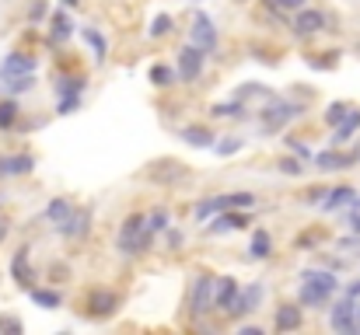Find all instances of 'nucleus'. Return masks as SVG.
<instances>
[{
	"label": "nucleus",
	"instance_id": "47",
	"mask_svg": "<svg viewBox=\"0 0 360 335\" xmlns=\"http://www.w3.org/2000/svg\"><path fill=\"white\" fill-rule=\"evenodd\" d=\"M7 230H11V223H7V221H4V217H0V244L7 241Z\"/></svg>",
	"mask_w": 360,
	"mask_h": 335
},
{
	"label": "nucleus",
	"instance_id": "14",
	"mask_svg": "<svg viewBox=\"0 0 360 335\" xmlns=\"http://www.w3.org/2000/svg\"><path fill=\"white\" fill-rule=\"evenodd\" d=\"M301 325H304L301 301H297V304H280V308H276V318H273V329H276V332H297Z\"/></svg>",
	"mask_w": 360,
	"mask_h": 335
},
{
	"label": "nucleus",
	"instance_id": "30",
	"mask_svg": "<svg viewBox=\"0 0 360 335\" xmlns=\"http://www.w3.org/2000/svg\"><path fill=\"white\" fill-rule=\"evenodd\" d=\"M210 115H214V119H245V102H241V98L221 102V105L210 109Z\"/></svg>",
	"mask_w": 360,
	"mask_h": 335
},
{
	"label": "nucleus",
	"instance_id": "48",
	"mask_svg": "<svg viewBox=\"0 0 360 335\" xmlns=\"http://www.w3.org/2000/svg\"><path fill=\"white\" fill-rule=\"evenodd\" d=\"M347 294H350V297H360V280H357V283H350V287H347Z\"/></svg>",
	"mask_w": 360,
	"mask_h": 335
},
{
	"label": "nucleus",
	"instance_id": "6",
	"mask_svg": "<svg viewBox=\"0 0 360 335\" xmlns=\"http://www.w3.org/2000/svg\"><path fill=\"white\" fill-rule=\"evenodd\" d=\"M207 49H200L196 42H189V46H182L179 49V56H175V67H179V77H182V84H193V81H200L203 77V67H207Z\"/></svg>",
	"mask_w": 360,
	"mask_h": 335
},
{
	"label": "nucleus",
	"instance_id": "16",
	"mask_svg": "<svg viewBox=\"0 0 360 335\" xmlns=\"http://www.w3.org/2000/svg\"><path fill=\"white\" fill-rule=\"evenodd\" d=\"M32 168H35L32 154H7V157H0V178H21Z\"/></svg>",
	"mask_w": 360,
	"mask_h": 335
},
{
	"label": "nucleus",
	"instance_id": "35",
	"mask_svg": "<svg viewBox=\"0 0 360 335\" xmlns=\"http://www.w3.org/2000/svg\"><path fill=\"white\" fill-rule=\"evenodd\" d=\"M11 84H7V95H21V91H32L35 88V81H32V74H25V77H7Z\"/></svg>",
	"mask_w": 360,
	"mask_h": 335
},
{
	"label": "nucleus",
	"instance_id": "22",
	"mask_svg": "<svg viewBox=\"0 0 360 335\" xmlns=\"http://www.w3.org/2000/svg\"><path fill=\"white\" fill-rule=\"evenodd\" d=\"M147 77H150V84L161 88V91H165V88H175V81H182V77H179V67H168V63H154Z\"/></svg>",
	"mask_w": 360,
	"mask_h": 335
},
{
	"label": "nucleus",
	"instance_id": "36",
	"mask_svg": "<svg viewBox=\"0 0 360 335\" xmlns=\"http://www.w3.org/2000/svg\"><path fill=\"white\" fill-rule=\"evenodd\" d=\"M147 223H150V227H154L158 234H161V230H168V210H165V206L150 210V214H147Z\"/></svg>",
	"mask_w": 360,
	"mask_h": 335
},
{
	"label": "nucleus",
	"instance_id": "21",
	"mask_svg": "<svg viewBox=\"0 0 360 335\" xmlns=\"http://www.w3.org/2000/svg\"><path fill=\"white\" fill-rule=\"evenodd\" d=\"M70 35H74V21H70V14L60 7V11L49 18V39H53V42H67Z\"/></svg>",
	"mask_w": 360,
	"mask_h": 335
},
{
	"label": "nucleus",
	"instance_id": "1",
	"mask_svg": "<svg viewBox=\"0 0 360 335\" xmlns=\"http://www.w3.org/2000/svg\"><path fill=\"white\" fill-rule=\"evenodd\" d=\"M336 290H340V280H336L333 269H304L297 301H301V308H322V304L333 301Z\"/></svg>",
	"mask_w": 360,
	"mask_h": 335
},
{
	"label": "nucleus",
	"instance_id": "38",
	"mask_svg": "<svg viewBox=\"0 0 360 335\" xmlns=\"http://www.w3.org/2000/svg\"><path fill=\"white\" fill-rule=\"evenodd\" d=\"M46 11H49V4H46V0H32V7H28V21H32V25H39V21L46 18Z\"/></svg>",
	"mask_w": 360,
	"mask_h": 335
},
{
	"label": "nucleus",
	"instance_id": "42",
	"mask_svg": "<svg viewBox=\"0 0 360 335\" xmlns=\"http://www.w3.org/2000/svg\"><path fill=\"white\" fill-rule=\"evenodd\" d=\"M322 199H326V189H319V185L304 192V203H322Z\"/></svg>",
	"mask_w": 360,
	"mask_h": 335
},
{
	"label": "nucleus",
	"instance_id": "28",
	"mask_svg": "<svg viewBox=\"0 0 360 335\" xmlns=\"http://www.w3.org/2000/svg\"><path fill=\"white\" fill-rule=\"evenodd\" d=\"M18 119H21V105L14 102V95H7V98L0 102V129H14Z\"/></svg>",
	"mask_w": 360,
	"mask_h": 335
},
{
	"label": "nucleus",
	"instance_id": "41",
	"mask_svg": "<svg viewBox=\"0 0 360 335\" xmlns=\"http://www.w3.org/2000/svg\"><path fill=\"white\" fill-rule=\"evenodd\" d=\"M283 143H287V147H290V150H294V154H297V157H315V154H311V150H308V147H304V143H297V140H294V136H287V140H283Z\"/></svg>",
	"mask_w": 360,
	"mask_h": 335
},
{
	"label": "nucleus",
	"instance_id": "44",
	"mask_svg": "<svg viewBox=\"0 0 360 335\" xmlns=\"http://www.w3.org/2000/svg\"><path fill=\"white\" fill-rule=\"evenodd\" d=\"M0 329H11V332H21V322H18V318H4V315H0Z\"/></svg>",
	"mask_w": 360,
	"mask_h": 335
},
{
	"label": "nucleus",
	"instance_id": "5",
	"mask_svg": "<svg viewBox=\"0 0 360 335\" xmlns=\"http://www.w3.org/2000/svg\"><path fill=\"white\" fill-rule=\"evenodd\" d=\"M301 112H304V105L287 102V98H276V102H269L266 109L259 112V122H262V129H266V133H280V129H283L287 122H294Z\"/></svg>",
	"mask_w": 360,
	"mask_h": 335
},
{
	"label": "nucleus",
	"instance_id": "26",
	"mask_svg": "<svg viewBox=\"0 0 360 335\" xmlns=\"http://www.w3.org/2000/svg\"><path fill=\"white\" fill-rule=\"evenodd\" d=\"M182 140H186L189 147H214V133H210L207 126H186V129H182Z\"/></svg>",
	"mask_w": 360,
	"mask_h": 335
},
{
	"label": "nucleus",
	"instance_id": "43",
	"mask_svg": "<svg viewBox=\"0 0 360 335\" xmlns=\"http://www.w3.org/2000/svg\"><path fill=\"white\" fill-rule=\"evenodd\" d=\"M276 7H280V11H301L304 0H276Z\"/></svg>",
	"mask_w": 360,
	"mask_h": 335
},
{
	"label": "nucleus",
	"instance_id": "7",
	"mask_svg": "<svg viewBox=\"0 0 360 335\" xmlns=\"http://www.w3.org/2000/svg\"><path fill=\"white\" fill-rule=\"evenodd\" d=\"M357 297H343V301H336V308L329 311V329L340 335H350V332H360L357 329Z\"/></svg>",
	"mask_w": 360,
	"mask_h": 335
},
{
	"label": "nucleus",
	"instance_id": "13",
	"mask_svg": "<svg viewBox=\"0 0 360 335\" xmlns=\"http://www.w3.org/2000/svg\"><path fill=\"white\" fill-rule=\"evenodd\" d=\"M311 161H315V168H319V171H347V168L357 161V154H343V150H336V147H333V150H319Z\"/></svg>",
	"mask_w": 360,
	"mask_h": 335
},
{
	"label": "nucleus",
	"instance_id": "29",
	"mask_svg": "<svg viewBox=\"0 0 360 335\" xmlns=\"http://www.w3.org/2000/svg\"><path fill=\"white\" fill-rule=\"evenodd\" d=\"M70 214H74V206H70V199H63V196L49 199V206H46V217H49V221L56 223V227H60V223L67 221Z\"/></svg>",
	"mask_w": 360,
	"mask_h": 335
},
{
	"label": "nucleus",
	"instance_id": "24",
	"mask_svg": "<svg viewBox=\"0 0 360 335\" xmlns=\"http://www.w3.org/2000/svg\"><path fill=\"white\" fill-rule=\"evenodd\" d=\"M357 129H360V109H350V115H347V119H343V122L333 129V143H336V147H343V143H347Z\"/></svg>",
	"mask_w": 360,
	"mask_h": 335
},
{
	"label": "nucleus",
	"instance_id": "31",
	"mask_svg": "<svg viewBox=\"0 0 360 335\" xmlns=\"http://www.w3.org/2000/svg\"><path fill=\"white\" fill-rule=\"evenodd\" d=\"M172 28H175V18H172V14H154L147 35H150V39H165V35H172Z\"/></svg>",
	"mask_w": 360,
	"mask_h": 335
},
{
	"label": "nucleus",
	"instance_id": "25",
	"mask_svg": "<svg viewBox=\"0 0 360 335\" xmlns=\"http://www.w3.org/2000/svg\"><path fill=\"white\" fill-rule=\"evenodd\" d=\"M248 255H252V258H269V255H273V237H269V230H262V227H259V230L252 234Z\"/></svg>",
	"mask_w": 360,
	"mask_h": 335
},
{
	"label": "nucleus",
	"instance_id": "15",
	"mask_svg": "<svg viewBox=\"0 0 360 335\" xmlns=\"http://www.w3.org/2000/svg\"><path fill=\"white\" fill-rule=\"evenodd\" d=\"M193 42H196L200 49H207V53L217 49V28H214V21H210L207 14H196V18H193Z\"/></svg>",
	"mask_w": 360,
	"mask_h": 335
},
{
	"label": "nucleus",
	"instance_id": "40",
	"mask_svg": "<svg viewBox=\"0 0 360 335\" xmlns=\"http://www.w3.org/2000/svg\"><path fill=\"white\" fill-rule=\"evenodd\" d=\"M280 171H283V175H301L304 168H301V161H297V154H294V157H283V161H280Z\"/></svg>",
	"mask_w": 360,
	"mask_h": 335
},
{
	"label": "nucleus",
	"instance_id": "34",
	"mask_svg": "<svg viewBox=\"0 0 360 335\" xmlns=\"http://www.w3.org/2000/svg\"><path fill=\"white\" fill-rule=\"evenodd\" d=\"M241 147H245V140H241V136H224L221 143H214L217 157H231V154H238Z\"/></svg>",
	"mask_w": 360,
	"mask_h": 335
},
{
	"label": "nucleus",
	"instance_id": "33",
	"mask_svg": "<svg viewBox=\"0 0 360 335\" xmlns=\"http://www.w3.org/2000/svg\"><path fill=\"white\" fill-rule=\"evenodd\" d=\"M350 109H354V105H347V102H333V105L326 109V122H329V126L336 129V126H340V122H343V119L350 115Z\"/></svg>",
	"mask_w": 360,
	"mask_h": 335
},
{
	"label": "nucleus",
	"instance_id": "50",
	"mask_svg": "<svg viewBox=\"0 0 360 335\" xmlns=\"http://www.w3.org/2000/svg\"><path fill=\"white\" fill-rule=\"evenodd\" d=\"M60 4H63V7H77L81 0H60Z\"/></svg>",
	"mask_w": 360,
	"mask_h": 335
},
{
	"label": "nucleus",
	"instance_id": "17",
	"mask_svg": "<svg viewBox=\"0 0 360 335\" xmlns=\"http://www.w3.org/2000/svg\"><path fill=\"white\" fill-rule=\"evenodd\" d=\"M259 304H262V283L241 287V297H238V304H235V311H231V318H248V315H255Z\"/></svg>",
	"mask_w": 360,
	"mask_h": 335
},
{
	"label": "nucleus",
	"instance_id": "9",
	"mask_svg": "<svg viewBox=\"0 0 360 335\" xmlns=\"http://www.w3.org/2000/svg\"><path fill=\"white\" fill-rule=\"evenodd\" d=\"M241 297V283L235 276H217V297H214V311H221V315H228L231 318V311H235V304H238Z\"/></svg>",
	"mask_w": 360,
	"mask_h": 335
},
{
	"label": "nucleus",
	"instance_id": "37",
	"mask_svg": "<svg viewBox=\"0 0 360 335\" xmlns=\"http://www.w3.org/2000/svg\"><path fill=\"white\" fill-rule=\"evenodd\" d=\"M252 206H255L252 192H231V210H252Z\"/></svg>",
	"mask_w": 360,
	"mask_h": 335
},
{
	"label": "nucleus",
	"instance_id": "3",
	"mask_svg": "<svg viewBox=\"0 0 360 335\" xmlns=\"http://www.w3.org/2000/svg\"><path fill=\"white\" fill-rule=\"evenodd\" d=\"M214 297H217V276L196 272L193 283H189V297H186L189 315H193V318H203L207 311H214Z\"/></svg>",
	"mask_w": 360,
	"mask_h": 335
},
{
	"label": "nucleus",
	"instance_id": "11",
	"mask_svg": "<svg viewBox=\"0 0 360 335\" xmlns=\"http://www.w3.org/2000/svg\"><path fill=\"white\" fill-rule=\"evenodd\" d=\"M35 67H39V60L32 56V53H7L4 56V63H0V74L4 77H25V74H35Z\"/></svg>",
	"mask_w": 360,
	"mask_h": 335
},
{
	"label": "nucleus",
	"instance_id": "10",
	"mask_svg": "<svg viewBox=\"0 0 360 335\" xmlns=\"http://www.w3.org/2000/svg\"><path fill=\"white\" fill-rule=\"evenodd\" d=\"M326 25H329V18L322 11H315V7L294 11V32L297 35H319V32H326Z\"/></svg>",
	"mask_w": 360,
	"mask_h": 335
},
{
	"label": "nucleus",
	"instance_id": "19",
	"mask_svg": "<svg viewBox=\"0 0 360 335\" xmlns=\"http://www.w3.org/2000/svg\"><path fill=\"white\" fill-rule=\"evenodd\" d=\"M357 203V189L354 185H336V189H329L326 192V199H322V210H340V206H354Z\"/></svg>",
	"mask_w": 360,
	"mask_h": 335
},
{
	"label": "nucleus",
	"instance_id": "20",
	"mask_svg": "<svg viewBox=\"0 0 360 335\" xmlns=\"http://www.w3.org/2000/svg\"><path fill=\"white\" fill-rule=\"evenodd\" d=\"M245 227H248V217H245V210H221V214H217V221L210 223V230H214V234L245 230Z\"/></svg>",
	"mask_w": 360,
	"mask_h": 335
},
{
	"label": "nucleus",
	"instance_id": "45",
	"mask_svg": "<svg viewBox=\"0 0 360 335\" xmlns=\"http://www.w3.org/2000/svg\"><path fill=\"white\" fill-rule=\"evenodd\" d=\"M241 335H262V325H241Z\"/></svg>",
	"mask_w": 360,
	"mask_h": 335
},
{
	"label": "nucleus",
	"instance_id": "51",
	"mask_svg": "<svg viewBox=\"0 0 360 335\" xmlns=\"http://www.w3.org/2000/svg\"><path fill=\"white\" fill-rule=\"evenodd\" d=\"M357 329H360V308H357Z\"/></svg>",
	"mask_w": 360,
	"mask_h": 335
},
{
	"label": "nucleus",
	"instance_id": "4",
	"mask_svg": "<svg viewBox=\"0 0 360 335\" xmlns=\"http://www.w3.org/2000/svg\"><path fill=\"white\" fill-rule=\"evenodd\" d=\"M84 88H88V81L81 77V74H63L60 81H56V115H74V112L81 109V95H84Z\"/></svg>",
	"mask_w": 360,
	"mask_h": 335
},
{
	"label": "nucleus",
	"instance_id": "18",
	"mask_svg": "<svg viewBox=\"0 0 360 335\" xmlns=\"http://www.w3.org/2000/svg\"><path fill=\"white\" fill-rule=\"evenodd\" d=\"M11 280H14L18 287L32 290L35 272H32V265H28V248H18V251H14V258H11Z\"/></svg>",
	"mask_w": 360,
	"mask_h": 335
},
{
	"label": "nucleus",
	"instance_id": "12",
	"mask_svg": "<svg viewBox=\"0 0 360 335\" xmlns=\"http://www.w3.org/2000/svg\"><path fill=\"white\" fill-rule=\"evenodd\" d=\"M56 230H60L63 237H70V241H77V237H88V234H91V210H84V206H81V210H74V214L60 223Z\"/></svg>",
	"mask_w": 360,
	"mask_h": 335
},
{
	"label": "nucleus",
	"instance_id": "27",
	"mask_svg": "<svg viewBox=\"0 0 360 335\" xmlns=\"http://www.w3.org/2000/svg\"><path fill=\"white\" fill-rule=\"evenodd\" d=\"M28 297H32V304H39V308H46V311H56V308L63 304V297H60L56 290H42V287H32Z\"/></svg>",
	"mask_w": 360,
	"mask_h": 335
},
{
	"label": "nucleus",
	"instance_id": "46",
	"mask_svg": "<svg viewBox=\"0 0 360 335\" xmlns=\"http://www.w3.org/2000/svg\"><path fill=\"white\" fill-rule=\"evenodd\" d=\"M168 244L179 248V244H182V234H179V230H168Z\"/></svg>",
	"mask_w": 360,
	"mask_h": 335
},
{
	"label": "nucleus",
	"instance_id": "32",
	"mask_svg": "<svg viewBox=\"0 0 360 335\" xmlns=\"http://www.w3.org/2000/svg\"><path fill=\"white\" fill-rule=\"evenodd\" d=\"M84 42H88V46H95V60L102 63V60H105V53H109V46H105L102 32H98V28H84Z\"/></svg>",
	"mask_w": 360,
	"mask_h": 335
},
{
	"label": "nucleus",
	"instance_id": "2",
	"mask_svg": "<svg viewBox=\"0 0 360 335\" xmlns=\"http://www.w3.org/2000/svg\"><path fill=\"white\" fill-rule=\"evenodd\" d=\"M154 234H158V230L147 223V214H129V217L120 223L116 248H120L122 255H143V251H150Z\"/></svg>",
	"mask_w": 360,
	"mask_h": 335
},
{
	"label": "nucleus",
	"instance_id": "8",
	"mask_svg": "<svg viewBox=\"0 0 360 335\" xmlns=\"http://www.w3.org/2000/svg\"><path fill=\"white\" fill-rule=\"evenodd\" d=\"M116 311H120V294L116 290H102L98 287V290H91L84 297V315L88 318H98L102 322V318H112Z\"/></svg>",
	"mask_w": 360,
	"mask_h": 335
},
{
	"label": "nucleus",
	"instance_id": "39",
	"mask_svg": "<svg viewBox=\"0 0 360 335\" xmlns=\"http://www.w3.org/2000/svg\"><path fill=\"white\" fill-rule=\"evenodd\" d=\"M322 56H326V60H315V56H311V60H308V67H315V70H333L340 53H322Z\"/></svg>",
	"mask_w": 360,
	"mask_h": 335
},
{
	"label": "nucleus",
	"instance_id": "49",
	"mask_svg": "<svg viewBox=\"0 0 360 335\" xmlns=\"http://www.w3.org/2000/svg\"><path fill=\"white\" fill-rule=\"evenodd\" d=\"M350 230H354V234L360 237V217H350Z\"/></svg>",
	"mask_w": 360,
	"mask_h": 335
},
{
	"label": "nucleus",
	"instance_id": "23",
	"mask_svg": "<svg viewBox=\"0 0 360 335\" xmlns=\"http://www.w3.org/2000/svg\"><path fill=\"white\" fill-rule=\"evenodd\" d=\"M221 210H231V192H224V196H210V199L196 203V221H210V217L221 214Z\"/></svg>",
	"mask_w": 360,
	"mask_h": 335
}]
</instances>
